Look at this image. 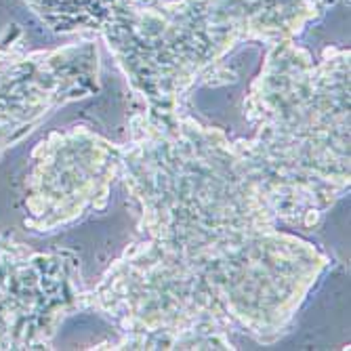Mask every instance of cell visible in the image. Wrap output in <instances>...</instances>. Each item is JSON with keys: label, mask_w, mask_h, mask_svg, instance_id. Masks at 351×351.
I'll list each match as a JSON object with an SVG mask.
<instances>
[{"label": "cell", "mask_w": 351, "mask_h": 351, "mask_svg": "<svg viewBox=\"0 0 351 351\" xmlns=\"http://www.w3.org/2000/svg\"><path fill=\"white\" fill-rule=\"evenodd\" d=\"M120 149L126 187L141 202L145 238L88 293L126 345L230 347L242 330L261 343L291 324L326 267L311 244L276 230V215L234 143L191 118L135 120Z\"/></svg>", "instance_id": "obj_1"}, {"label": "cell", "mask_w": 351, "mask_h": 351, "mask_svg": "<svg viewBox=\"0 0 351 351\" xmlns=\"http://www.w3.org/2000/svg\"><path fill=\"white\" fill-rule=\"evenodd\" d=\"M257 126L234 143L244 171L276 219L315 223L349 187V49H326L320 63L282 40L244 104Z\"/></svg>", "instance_id": "obj_2"}, {"label": "cell", "mask_w": 351, "mask_h": 351, "mask_svg": "<svg viewBox=\"0 0 351 351\" xmlns=\"http://www.w3.org/2000/svg\"><path fill=\"white\" fill-rule=\"evenodd\" d=\"M326 0H90L76 32L106 40L147 116L171 118L181 95L240 43L295 40Z\"/></svg>", "instance_id": "obj_3"}, {"label": "cell", "mask_w": 351, "mask_h": 351, "mask_svg": "<svg viewBox=\"0 0 351 351\" xmlns=\"http://www.w3.org/2000/svg\"><path fill=\"white\" fill-rule=\"evenodd\" d=\"M53 147L47 154V165L40 169L63 175L45 177L32 175V196L27 206L32 213L29 226L38 232H51L59 226L80 219L88 210H101L108 202L110 185L120 173V149L84 129L70 131V162L66 139L61 133L49 141Z\"/></svg>", "instance_id": "obj_4"}, {"label": "cell", "mask_w": 351, "mask_h": 351, "mask_svg": "<svg viewBox=\"0 0 351 351\" xmlns=\"http://www.w3.org/2000/svg\"><path fill=\"white\" fill-rule=\"evenodd\" d=\"M25 3L32 7V9H38V7H43V5H49V3H55V0H25Z\"/></svg>", "instance_id": "obj_5"}]
</instances>
